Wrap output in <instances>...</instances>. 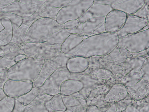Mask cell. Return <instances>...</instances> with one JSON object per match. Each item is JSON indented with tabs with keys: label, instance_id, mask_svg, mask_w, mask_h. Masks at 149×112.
I'll return each mask as SVG.
<instances>
[{
	"label": "cell",
	"instance_id": "cell-1",
	"mask_svg": "<svg viewBox=\"0 0 149 112\" xmlns=\"http://www.w3.org/2000/svg\"><path fill=\"white\" fill-rule=\"evenodd\" d=\"M119 39L116 33L107 32L88 37L75 47L73 57L106 55L118 46Z\"/></svg>",
	"mask_w": 149,
	"mask_h": 112
},
{
	"label": "cell",
	"instance_id": "cell-2",
	"mask_svg": "<svg viewBox=\"0 0 149 112\" xmlns=\"http://www.w3.org/2000/svg\"><path fill=\"white\" fill-rule=\"evenodd\" d=\"M44 62V57L39 59L26 57L17 62L8 70L7 78L33 82L38 77Z\"/></svg>",
	"mask_w": 149,
	"mask_h": 112
},
{
	"label": "cell",
	"instance_id": "cell-3",
	"mask_svg": "<svg viewBox=\"0 0 149 112\" xmlns=\"http://www.w3.org/2000/svg\"><path fill=\"white\" fill-rule=\"evenodd\" d=\"M63 28V25L58 24L56 20L40 18L29 28L24 39V43H40L42 38Z\"/></svg>",
	"mask_w": 149,
	"mask_h": 112
},
{
	"label": "cell",
	"instance_id": "cell-4",
	"mask_svg": "<svg viewBox=\"0 0 149 112\" xmlns=\"http://www.w3.org/2000/svg\"><path fill=\"white\" fill-rule=\"evenodd\" d=\"M94 2V0H71L60 9L56 18L57 22L63 24L68 21L78 20Z\"/></svg>",
	"mask_w": 149,
	"mask_h": 112
},
{
	"label": "cell",
	"instance_id": "cell-5",
	"mask_svg": "<svg viewBox=\"0 0 149 112\" xmlns=\"http://www.w3.org/2000/svg\"><path fill=\"white\" fill-rule=\"evenodd\" d=\"M118 46L132 53H137L149 48V29L128 35L119 39Z\"/></svg>",
	"mask_w": 149,
	"mask_h": 112
},
{
	"label": "cell",
	"instance_id": "cell-6",
	"mask_svg": "<svg viewBox=\"0 0 149 112\" xmlns=\"http://www.w3.org/2000/svg\"><path fill=\"white\" fill-rule=\"evenodd\" d=\"M61 46H49L41 43H25L22 50L27 57H44L45 60H47L55 57L61 52Z\"/></svg>",
	"mask_w": 149,
	"mask_h": 112
},
{
	"label": "cell",
	"instance_id": "cell-7",
	"mask_svg": "<svg viewBox=\"0 0 149 112\" xmlns=\"http://www.w3.org/2000/svg\"><path fill=\"white\" fill-rule=\"evenodd\" d=\"M70 78L71 73L66 67L58 68L38 88L39 92L52 96L59 94L61 84Z\"/></svg>",
	"mask_w": 149,
	"mask_h": 112
},
{
	"label": "cell",
	"instance_id": "cell-8",
	"mask_svg": "<svg viewBox=\"0 0 149 112\" xmlns=\"http://www.w3.org/2000/svg\"><path fill=\"white\" fill-rule=\"evenodd\" d=\"M149 20L133 15H127L124 24L116 33L119 39L141 30L148 24Z\"/></svg>",
	"mask_w": 149,
	"mask_h": 112
},
{
	"label": "cell",
	"instance_id": "cell-9",
	"mask_svg": "<svg viewBox=\"0 0 149 112\" xmlns=\"http://www.w3.org/2000/svg\"><path fill=\"white\" fill-rule=\"evenodd\" d=\"M33 87L32 82L8 79L4 84L3 89L6 96L15 98L27 93Z\"/></svg>",
	"mask_w": 149,
	"mask_h": 112
},
{
	"label": "cell",
	"instance_id": "cell-10",
	"mask_svg": "<svg viewBox=\"0 0 149 112\" xmlns=\"http://www.w3.org/2000/svg\"><path fill=\"white\" fill-rule=\"evenodd\" d=\"M38 7L39 6L31 3H22L19 1H15L5 6L1 11L13 13L23 19L34 14Z\"/></svg>",
	"mask_w": 149,
	"mask_h": 112
},
{
	"label": "cell",
	"instance_id": "cell-11",
	"mask_svg": "<svg viewBox=\"0 0 149 112\" xmlns=\"http://www.w3.org/2000/svg\"><path fill=\"white\" fill-rule=\"evenodd\" d=\"M127 15L118 10L113 9L105 16V27L106 32L116 33L122 27Z\"/></svg>",
	"mask_w": 149,
	"mask_h": 112
},
{
	"label": "cell",
	"instance_id": "cell-12",
	"mask_svg": "<svg viewBox=\"0 0 149 112\" xmlns=\"http://www.w3.org/2000/svg\"><path fill=\"white\" fill-rule=\"evenodd\" d=\"M105 17L91 18L82 23L83 31L79 35L88 37L106 32Z\"/></svg>",
	"mask_w": 149,
	"mask_h": 112
},
{
	"label": "cell",
	"instance_id": "cell-13",
	"mask_svg": "<svg viewBox=\"0 0 149 112\" xmlns=\"http://www.w3.org/2000/svg\"><path fill=\"white\" fill-rule=\"evenodd\" d=\"M110 5L93 3L84 14L78 19L80 23H83L91 18L105 17L113 10Z\"/></svg>",
	"mask_w": 149,
	"mask_h": 112
},
{
	"label": "cell",
	"instance_id": "cell-14",
	"mask_svg": "<svg viewBox=\"0 0 149 112\" xmlns=\"http://www.w3.org/2000/svg\"><path fill=\"white\" fill-rule=\"evenodd\" d=\"M60 68L58 63L52 59L45 60L38 77L33 82V87L38 89L56 69Z\"/></svg>",
	"mask_w": 149,
	"mask_h": 112
},
{
	"label": "cell",
	"instance_id": "cell-15",
	"mask_svg": "<svg viewBox=\"0 0 149 112\" xmlns=\"http://www.w3.org/2000/svg\"><path fill=\"white\" fill-rule=\"evenodd\" d=\"M145 0H117L110 5L113 9L122 11L127 15L136 12L144 4Z\"/></svg>",
	"mask_w": 149,
	"mask_h": 112
},
{
	"label": "cell",
	"instance_id": "cell-16",
	"mask_svg": "<svg viewBox=\"0 0 149 112\" xmlns=\"http://www.w3.org/2000/svg\"><path fill=\"white\" fill-rule=\"evenodd\" d=\"M89 66L88 58L81 56L69 58L66 67L69 72L72 74H78L84 72Z\"/></svg>",
	"mask_w": 149,
	"mask_h": 112
},
{
	"label": "cell",
	"instance_id": "cell-17",
	"mask_svg": "<svg viewBox=\"0 0 149 112\" xmlns=\"http://www.w3.org/2000/svg\"><path fill=\"white\" fill-rule=\"evenodd\" d=\"M71 34L68 32L67 29L63 28L42 38L40 43L49 46L60 45Z\"/></svg>",
	"mask_w": 149,
	"mask_h": 112
},
{
	"label": "cell",
	"instance_id": "cell-18",
	"mask_svg": "<svg viewBox=\"0 0 149 112\" xmlns=\"http://www.w3.org/2000/svg\"><path fill=\"white\" fill-rule=\"evenodd\" d=\"M126 87L121 84L114 85L105 95L104 100L107 102H117L125 98L128 94Z\"/></svg>",
	"mask_w": 149,
	"mask_h": 112
},
{
	"label": "cell",
	"instance_id": "cell-19",
	"mask_svg": "<svg viewBox=\"0 0 149 112\" xmlns=\"http://www.w3.org/2000/svg\"><path fill=\"white\" fill-rule=\"evenodd\" d=\"M83 87V84L80 81L77 79H68L61 84L60 94L64 95H70L79 92Z\"/></svg>",
	"mask_w": 149,
	"mask_h": 112
},
{
	"label": "cell",
	"instance_id": "cell-20",
	"mask_svg": "<svg viewBox=\"0 0 149 112\" xmlns=\"http://www.w3.org/2000/svg\"><path fill=\"white\" fill-rule=\"evenodd\" d=\"M4 28L0 32V46H3L10 42L13 32L12 23L8 19L4 18L0 20Z\"/></svg>",
	"mask_w": 149,
	"mask_h": 112
},
{
	"label": "cell",
	"instance_id": "cell-21",
	"mask_svg": "<svg viewBox=\"0 0 149 112\" xmlns=\"http://www.w3.org/2000/svg\"><path fill=\"white\" fill-rule=\"evenodd\" d=\"M81 36L76 34H71L61 44V51L67 54L80 44L83 40Z\"/></svg>",
	"mask_w": 149,
	"mask_h": 112
},
{
	"label": "cell",
	"instance_id": "cell-22",
	"mask_svg": "<svg viewBox=\"0 0 149 112\" xmlns=\"http://www.w3.org/2000/svg\"><path fill=\"white\" fill-rule=\"evenodd\" d=\"M61 94L63 103L66 108L79 105L87 106L86 99L78 92L70 95Z\"/></svg>",
	"mask_w": 149,
	"mask_h": 112
},
{
	"label": "cell",
	"instance_id": "cell-23",
	"mask_svg": "<svg viewBox=\"0 0 149 112\" xmlns=\"http://www.w3.org/2000/svg\"><path fill=\"white\" fill-rule=\"evenodd\" d=\"M29 27L22 23L18 28L13 31L10 42L18 45L22 50L24 39Z\"/></svg>",
	"mask_w": 149,
	"mask_h": 112
},
{
	"label": "cell",
	"instance_id": "cell-24",
	"mask_svg": "<svg viewBox=\"0 0 149 112\" xmlns=\"http://www.w3.org/2000/svg\"><path fill=\"white\" fill-rule=\"evenodd\" d=\"M45 104L49 112H54L60 110L64 111L66 109L60 93L53 96Z\"/></svg>",
	"mask_w": 149,
	"mask_h": 112
},
{
	"label": "cell",
	"instance_id": "cell-25",
	"mask_svg": "<svg viewBox=\"0 0 149 112\" xmlns=\"http://www.w3.org/2000/svg\"><path fill=\"white\" fill-rule=\"evenodd\" d=\"M1 47L4 56L10 59H13L18 55L24 54L22 50L17 45L10 42Z\"/></svg>",
	"mask_w": 149,
	"mask_h": 112
},
{
	"label": "cell",
	"instance_id": "cell-26",
	"mask_svg": "<svg viewBox=\"0 0 149 112\" xmlns=\"http://www.w3.org/2000/svg\"><path fill=\"white\" fill-rule=\"evenodd\" d=\"M39 92L38 89L33 87L28 92L15 99L24 106H26L32 102L36 97Z\"/></svg>",
	"mask_w": 149,
	"mask_h": 112
},
{
	"label": "cell",
	"instance_id": "cell-27",
	"mask_svg": "<svg viewBox=\"0 0 149 112\" xmlns=\"http://www.w3.org/2000/svg\"><path fill=\"white\" fill-rule=\"evenodd\" d=\"M4 18L8 19L11 22L13 31L18 28L22 23V18L13 13L5 12H0V20Z\"/></svg>",
	"mask_w": 149,
	"mask_h": 112
},
{
	"label": "cell",
	"instance_id": "cell-28",
	"mask_svg": "<svg viewBox=\"0 0 149 112\" xmlns=\"http://www.w3.org/2000/svg\"><path fill=\"white\" fill-rule=\"evenodd\" d=\"M108 55L110 60L117 65L123 67L127 57L122 55L119 51V47L117 46Z\"/></svg>",
	"mask_w": 149,
	"mask_h": 112
},
{
	"label": "cell",
	"instance_id": "cell-29",
	"mask_svg": "<svg viewBox=\"0 0 149 112\" xmlns=\"http://www.w3.org/2000/svg\"><path fill=\"white\" fill-rule=\"evenodd\" d=\"M15 103L14 98L6 96L0 101V112H13Z\"/></svg>",
	"mask_w": 149,
	"mask_h": 112
},
{
	"label": "cell",
	"instance_id": "cell-30",
	"mask_svg": "<svg viewBox=\"0 0 149 112\" xmlns=\"http://www.w3.org/2000/svg\"><path fill=\"white\" fill-rule=\"evenodd\" d=\"M46 8L45 4L39 6L38 9L34 14L30 17L23 19L22 23L30 27L36 21L42 18L40 16V15Z\"/></svg>",
	"mask_w": 149,
	"mask_h": 112
},
{
	"label": "cell",
	"instance_id": "cell-31",
	"mask_svg": "<svg viewBox=\"0 0 149 112\" xmlns=\"http://www.w3.org/2000/svg\"><path fill=\"white\" fill-rule=\"evenodd\" d=\"M132 15L149 20V0H145L144 4Z\"/></svg>",
	"mask_w": 149,
	"mask_h": 112
},
{
	"label": "cell",
	"instance_id": "cell-32",
	"mask_svg": "<svg viewBox=\"0 0 149 112\" xmlns=\"http://www.w3.org/2000/svg\"><path fill=\"white\" fill-rule=\"evenodd\" d=\"M61 9L54 7L46 8L40 16L42 18H48L56 20V17Z\"/></svg>",
	"mask_w": 149,
	"mask_h": 112
},
{
	"label": "cell",
	"instance_id": "cell-33",
	"mask_svg": "<svg viewBox=\"0 0 149 112\" xmlns=\"http://www.w3.org/2000/svg\"><path fill=\"white\" fill-rule=\"evenodd\" d=\"M71 0H47L45 4L47 8L54 7L61 8Z\"/></svg>",
	"mask_w": 149,
	"mask_h": 112
},
{
	"label": "cell",
	"instance_id": "cell-34",
	"mask_svg": "<svg viewBox=\"0 0 149 112\" xmlns=\"http://www.w3.org/2000/svg\"><path fill=\"white\" fill-rule=\"evenodd\" d=\"M15 58L8 59L4 56L0 59V70L8 69L17 62H15Z\"/></svg>",
	"mask_w": 149,
	"mask_h": 112
},
{
	"label": "cell",
	"instance_id": "cell-35",
	"mask_svg": "<svg viewBox=\"0 0 149 112\" xmlns=\"http://www.w3.org/2000/svg\"><path fill=\"white\" fill-rule=\"evenodd\" d=\"M36 103V101L35 99L29 104L24 106L15 99V105L13 112H23L30 107Z\"/></svg>",
	"mask_w": 149,
	"mask_h": 112
},
{
	"label": "cell",
	"instance_id": "cell-36",
	"mask_svg": "<svg viewBox=\"0 0 149 112\" xmlns=\"http://www.w3.org/2000/svg\"><path fill=\"white\" fill-rule=\"evenodd\" d=\"M26 112H49L45 104L42 103H37L31 106L26 110Z\"/></svg>",
	"mask_w": 149,
	"mask_h": 112
},
{
	"label": "cell",
	"instance_id": "cell-37",
	"mask_svg": "<svg viewBox=\"0 0 149 112\" xmlns=\"http://www.w3.org/2000/svg\"><path fill=\"white\" fill-rule=\"evenodd\" d=\"M53 96L50 95L43 93L39 92L36 98L37 103H45L50 100Z\"/></svg>",
	"mask_w": 149,
	"mask_h": 112
},
{
	"label": "cell",
	"instance_id": "cell-38",
	"mask_svg": "<svg viewBox=\"0 0 149 112\" xmlns=\"http://www.w3.org/2000/svg\"><path fill=\"white\" fill-rule=\"evenodd\" d=\"M87 106L79 105L67 108L64 112H86Z\"/></svg>",
	"mask_w": 149,
	"mask_h": 112
},
{
	"label": "cell",
	"instance_id": "cell-39",
	"mask_svg": "<svg viewBox=\"0 0 149 112\" xmlns=\"http://www.w3.org/2000/svg\"><path fill=\"white\" fill-rule=\"evenodd\" d=\"M79 23L78 20H76L68 21L63 25V27L65 29L68 30H71L77 27Z\"/></svg>",
	"mask_w": 149,
	"mask_h": 112
},
{
	"label": "cell",
	"instance_id": "cell-40",
	"mask_svg": "<svg viewBox=\"0 0 149 112\" xmlns=\"http://www.w3.org/2000/svg\"><path fill=\"white\" fill-rule=\"evenodd\" d=\"M149 49V48L143 51L137 53H132L129 52L127 57L130 58L144 56L148 54Z\"/></svg>",
	"mask_w": 149,
	"mask_h": 112
},
{
	"label": "cell",
	"instance_id": "cell-41",
	"mask_svg": "<svg viewBox=\"0 0 149 112\" xmlns=\"http://www.w3.org/2000/svg\"><path fill=\"white\" fill-rule=\"evenodd\" d=\"M67 31L70 34H79L83 31V26L82 23H79L78 26L76 28Z\"/></svg>",
	"mask_w": 149,
	"mask_h": 112
},
{
	"label": "cell",
	"instance_id": "cell-42",
	"mask_svg": "<svg viewBox=\"0 0 149 112\" xmlns=\"http://www.w3.org/2000/svg\"><path fill=\"white\" fill-rule=\"evenodd\" d=\"M117 0H94V3L99 4H102L106 5H111L116 3Z\"/></svg>",
	"mask_w": 149,
	"mask_h": 112
},
{
	"label": "cell",
	"instance_id": "cell-43",
	"mask_svg": "<svg viewBox=\"0 0 149 112\" xmlns=\"http://www.w3.org/2000/svg\"><path fill=\"white\" fill-rule=\"evenodd\" d=\"M26 56L23 54H20L17 56L15 58V61L17 62L26 58Z\"/></svg>",
	"mask_w": 149,
	"mask_h": 112
},
{
	"label": "cell",
	"instance_id": "cell-44",
	"mask_svg": "<svg viewBox=\"0 0 149 112\" xmlns=\"http://www.w3.org/2000/svg\"><path fill=\"white\" fill-rule=\"evenodd\" d=\"M47 0H30V3L40 6L44 5Z\"/></svg>",
	"mask_w": 149,
	"mask_h": 112
},
{
	"label": "cell",
	"instance_id": "cell-45",
	"mask_svg": "<svg viewBox=\"0 0 149 112\" xmlns=\"http://www.w3.org/2000/svg\"><path fill=\"white\" fill-rule=\"evenodd\" d=\"M15 0H0V6L3 5H8L15 1Z\"/></svg>",
	"mask_w": 149,
	"mask_h": 112
},
{
	"label": "cell",
	"instance_id": "cell-46",
	"mask_svg": "<svg viewBox=\"0 0 149 112\" xmlns=\"http://www.w3.org/2000/svg\"><path fill=\"white\" fill-rule=\"evenodd\" d=\"M6 95L5 94L3 89L0 87V101L5 97Z\"/></svg>",
	"mask_w": 149,
	"mask_h": 112
},
{
	"label": "cell",
	"instance_id": "cell-47",
	"mask_svg": "<svg viewBox=\"0 0 149 112\" xmlns=\"http://www.w3.org/2000/svg\"><path fill=\"white\" fill-rule=\"evenodd\" d=\"M4 28V27L2 25L1 21L0 20V32Z\"/></svg>",
	"mask_w": 149,
	"mask_h": 112
},
{
	"label": "cell",
	"instance_id": "cell-48",
	"mask_svg": "<svg viewBox=\"0 0 149 112\" xmlns=\"http://www.w3.org/2000/svg\"><path fill=\"white\" fill-rule=\"evenodd\" d=\"M54 112H64V111H55Z\"/></svg>",
	"mask_w": 149,
	"mask_h": 112
},
{
	"label": "cell",
	"instance_id": "cell-49",
	"mask_svg": "<svg viewBox=\"0 0 149 112\" xmlns=\"http://www.w3.org/2000/svg\"><path fill=\"white\" fill-rule=\"evenodd\" d=\"M1 49H2L1 47V46H0V51H1Z\"/></svg>",
	"mask_w": 149,
	"mask_h": 112
},
{
	"label": "cell",
	"instance_id": "cell-50",
	"mask_svg": "<svg viewBox=\"0 0 149 112\" xmlns=\"http://www.w3.org/2000/svg\"><path fill=\"white\" fill-rule=\"evenodd\" d=\"M26 111H24L23 112H26Z\"/></svg>",
	"mask_w": 149,
	"mask_h": 112
},
{
	"label": "cell",
	"instance_id": "cell-51",
	"mask_svg": "<svg viewBox=\"0 0 149 112\" xmlns=\"http://www.w3.org/2000/svg\"><path fill=\"white\" fill-rule=\"evenodd\" d=\"M2 57H0V59Z\"/></svg>",
	"mask_w": 149,
	"mask_h": 112
}]
</instances>
